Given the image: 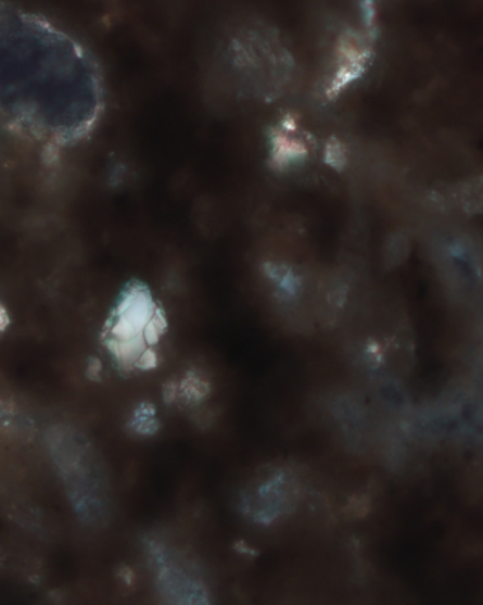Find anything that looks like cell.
Masks as SVG:
<instances>
[{
  "instance_id": "cell-4",
  "label": "cell",
  "mask_w": 483,
  "mask_h": 605,
  "mask_svg": "<svg viewBox=\"0 0 483 605\" xmlns=\"http://www.w3.org/2000/svg\"><path fill=\"white\" fill-rule=\"evenodd\" d=\"M156 570L160 589L175 603H203L204 590L199 581L185 570L183 565L169 555L157 553Z\"/></svg>"
},
{
  "instance_id": "cell-2",
  "label": "cell",
  "mask_w": 483,
  "mask_h": 605,
  "mask_svg": "<svg viewBox=\"0 0 483 605\" xmlns=\"http://www.w3.org/2000/svg\"><path fill=\"white\" fill-rule=\"evenodd\" d=\"M48 444L78 518L90 525L104 522L109 487L90 442L72 428L54 427L49 431Z\"/></svg>"
},
{
  "instance_id": "cell-1",
  "label": "cell",
  "mask_w": 483,
  "mask_h": 605,
  "mask_svg": "<svg viewBox=\"0 0 483 605\" xmlns=\"http://www.w3.org/2000/svg\"><path fill=\"white\" fill-rule=\"evenodd\" d=\"M2 105L16 127L69 141L94 124L99 76L76 41L39 18L3 12Z\"/></svg>"
},
{
  "instance_id": "cell-3",
  "label": "cell",
  "mask_w": 483,
  "mask_h": 605,
  "mask_svg": "<svg viewBox=\"0 0 483 605\" xmlns=\"http://www.w3.org/2000/svg\"><path fill=\"white\" fill-rule=\"evenodd\" d=\"M292 497L294 487L287 472H264L241 492V512L255 524H272L290 509Z\"/></svg>"
}]
</instances>
